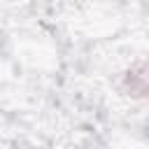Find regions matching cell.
Here are the masks:
<instances>
[{"label":"cell","instance_id":"6da1fadb","mask_svg":"<svg viewBox=\"0 0 149 149\" xmlns=\"http://www.w3.org/2000/svg\"><path fill=\"white\" fill-rule=\"evenodd\" d=\"M123 84H126V91H130L133 95H149V63L133 68L126 74Z\"/></svg>","mask_w":149,"mask_h":149}]
</instances>
